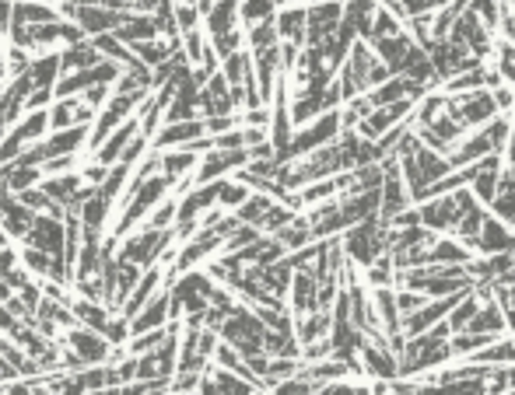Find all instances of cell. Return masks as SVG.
Returning a JSON list of instances; mask_svg holds the SVG:
<instances>
[{"instance_id":"cell-7","label":"cell","mask_w":515,"mask_h":395,"mask_svg":"<svg viewBox=\"0 0 515 395\" xmlns=\"http://www.w3.org/2000/svg\"><path fill=\"white\" fill-rule=\"evenodd\" d=\"M18 378H22V371L14 368L7 357H0V385H4V381H18Z\"/></svg>"},{"instance_id":"cell-2","label":"cell","mask_w":515,"mask_h":395,"mask_svg":"<svg viewBox=\"0 0 515 395\" xmlns=\"http://www.w3.org/2000/svg\"><path fill=\"white\" fill-rule=\"evenodd\" d=\"M67 346H71V353L81 361V364H106L109 353H112V343L102 336V333H95V329H84V325H71V333H67Z\"/></svg>"},{"instance_id":"cell-6","label":"cell","mask_w":515,"mask_h":395,"mask_svg":"<svg viewBox=\"0 0 515 395\" xmlns=\"http://www.w3.org/2000/svg\"><path fill=\"white\" fill-rule=\"evenodd\" d=\"M165 318H168V294H158L144 312H137V315L130 318V336L151 333V329H162Z\"/></svg>"},{"instance_id":"cell-5","label":"cell","mask_w":515,"mask_h":395,"mask_svg":"<svg viewBox=\"0 0 515 395\" xmlns=\"http://www.w3.org/2000/svg\"><path fill=\"white\" fill-rule=\"evenodd\" d=\"M95 63H102V56L99 50L81 39V42H74V46H67L63 53H60V78L63 74H78V71H88V67H95Z\"/></svg>"},{"instance_id":"cell-4","label":"cell","mask_w":515,"mask_h":395,"mask_svg":"<svg viewBox=\"0 0 515 395\" xmlns=\"http://www.w3.org/2000/svg\"><path fill=\"white\" fill-rule=\"evenodd\" d=\"M204 136V119H183V123H168L155 140V147H190L193 140H200Z\"/></svg>"},{"instance_id":"cell-3","label":"cell","mask_w":515,"mask_h":395,"mask_svg":"<svg viewBox=\"0 0 515 395\" xmlns=\"http://www.w3.org/2000/svg\"><path fill=\"white\" fill-rule=\"evenodd\" d=\"M46 119L53 130H74V127H84L95 119V108L88 106L81 95H71V99H56V106L46 112Z\"/></svg>"},{"instance_id":"cell-1","label":"cell","mask_w":515,"mask_h":395,"mask_svg":"<svg viewBox=\"0 0 515 395\" xmlns=\"http://www.w3.org/2000/svg\"><path fill=\"white\" fill-rule=\"evenodd\" d=\"M46 127H50L46 108H35V112H28L22 123H14L11 133L0 140V165H11L18 155H25V147L32 140H39V136L46 133Z\"/></svg>"}]
</instances>
